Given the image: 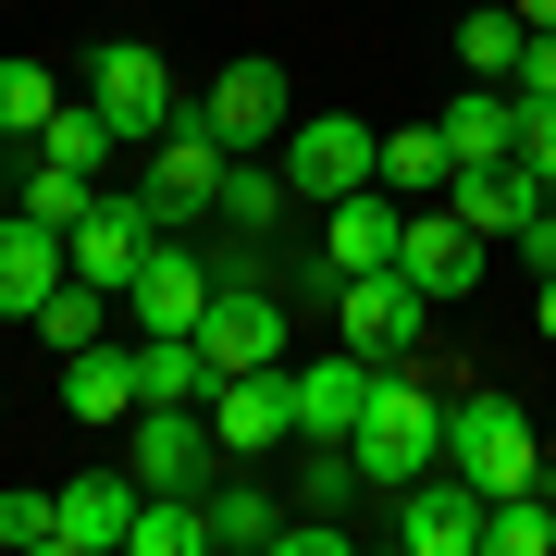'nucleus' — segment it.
<instances>
[{
  "label": "nucleus",
  "mask_w": 556,
  "mask_h": 556,
  "mask_svg": "<svg viewBox=\"0 0 556 556\" xmlns=\"http://www.w3.org/2000/svg\"><path fill=\"white\" fill-rule=\"evenodd\" d=\"M0 544L50 556V544H62V495H38V482H13V495H0Z\"/></svg>",
  "instance_id": "33"
},
{
  "label": "nucleus",
  "mask_w": 556,
  "mask_h": 556,
  "mask_svg": "<svg viewBox=\"0 0 556 556\" xmlns=\"http://www.w3.org/2000/svg\"><path fill=\"white\" fill-rule=\"evenodd\" d=\"M445 149L457 161H519V87H457V112H445Z\"/></svg>",
  "instance_id": "23"
},
{
  "label": "nucleus",
  "mask_w": 556,
  "mask_h": 556,
  "mask_svg": "<svg viewBox=\"0 0 556 556\" xmlns=\"http://www.w3.org/2000/svg\"><path fill=\"white\" fill-rule=\"evenodd\" d=\"M544 199H556V186L532 174V161H457V174H445V211L470 223V236H519Z\"/></svg>",
  "instance_id": "15"
},
{
  "label": "nucleus",
  "mask_w": 556,
  "mask_h": 556,
  "mask_svg": "<svg viewBox=\"0 0 556 556\" xmlns=\"http://www.w3.org/2000/svg\"><path fill=\"white\" fill-rule=\"evenodd\" d=\"M87 100L112 112V137H124V149H149L161 124H186V100H174V62H161L149 38H112L100 62H87Z\"/></svg>",
  "instance_id": "5"
},
{
  "label": "nucleus",
  "mask_w": 556,
  "mask_h": 556,
  "mask_svg": "<svg viewBox=\"0 0 556 556\" xmlns=\"http://www.w3.org/2000/svg\"><path fill=\"white\" fill-rule=\"evenodd\" d=\"M371 383H383V358H358V346L309 358V371H298V445H346L358 408H371Z\"/></svg>",
  "instance_id": "16"
},
{
  "label": "nucleus",
  "mask_w": 556,
  "mask_h": 556,
  "mask_svg": "<svg viewBox=\"0 0 556 556\" xmlns=\"http://www.w3.org/2000/svg\"><path fill=\"white\" fill-rule=\"evenodd\" d=\"M482 544H495V556H556V507H544V482H519V495L482 507Z\"/></svg>",
  "instance_id": "28"
},
{
  "label": "nucleus",
  "mask_w": 556,
  "mask_h": 556,
  "mask_svg": "<svg viewBox=\"0 0 556 556\" xmlns=\"http://www.w3.org/2000/svg\"><path fill=\"white\" fill-rule=\"evenodd\" d=\"M199 124L248 161V149H273L298 112H285V75H273V62H223V75H211V100H199Z\"/></svg>",
  "instance_id": "13"
},
{
  "label": "nucleus",
  "mask_w": 556,
  "mask_h": 556,
  "mask_svg": "<svg viewBox=\"0 0 556 556\" xmlns=\"http://www.w3.org/2000/svg\"><path fill=\"white\" fill-rule=\"evenodd\" d=\"M358 495H396V482L420 470H445V371H433V334H420L408 358H383V383H371V408H358Z\"/></svg>",
  "instance_id": "1"
},
{
  "label": "nucleus",
  "mask_w": 556,
  "mask_h": 556,
  "mask_svg": "<svg viewBox=\"0 0 556 556\" xmlns=\"http://www.w3.org/2000/svg\"><path fill=\"white\" fill-rule=\"evenodd\" d=\"M223 358L199 334H137V408H211Z\"/></svg>",
  "instance_id": "20"
},
{
  "label": "nucleus",
  "mask_w": 556,
  "mask_h": 556,
  "mask_svg": "<svg viewBox=\"0 0 556 556\" xmlns=\"http://www.w3.org/2000/svg\"><path fill=\"white\" fill-rule=\"evenodd\" d=\"M199 346L223 358V371H260V358H285V298H273V273H260V285H211Z\"/></svg>",
  "instance_id": "14"
},
{
  "label": "nucleus",
  "mask_w": 556,
  "mask_h": 556,
  "mask_svg": "<svg viewBox=\"0 0 556 556\" xmlns=\"http://www.w3.org/2000/svg\"><path fill=\"white\" fill-rule=\"evenodd\" d=\"M519 161L556 186V100H519Z\"/></svg>",
  "instance_id": "36"
},
{
  "label": "nucleus",
  "mask_w": 556,
  "mask_h": 556,
  "mask_svg": "<svg viewBox=\"0 0 556 556\" xmlns=\"http://www.w3.org/2000/svg\"><path fill=\"white\" fill-rule=\"evenodd\" d=\"M62 408H75V420H137V346H75V358H62Z\"/></svg>",
  "instance_id": "22"
},
{
  "label": "nucleus",
  "mask_w": 556,
  "mask_h": 556,
  "mask_svg": "<svg viewBox=\"0 0 556 556\" xmlns=\"http://www.w3.org/2000/svg\"><path fill=\"white\" fill-rule=\"evenodd\" d=\"M112 309H124L112 285H87V273H62L50 298H38V334H50L62 358H75V346H100V334H112Z\"/></svg>",
  "instance_id": "25"
},
{
  "label": "nucleus",
  "mask_w": 556,
  "mask_h": 556,
  "mask_svg": "<svg viewBox=\"0 0 556 556\" xmlns=\"http://www.w3.org/2000/svg\"><path fill=\"white\" fill-rule=\"evenodd\" d=\"M211 408H137V420H124V470H137L149 482V495H199V482H211Z\"/></svg>",
  "instance_id": "10"
},
{
  "label": "nucleus",
  "mask_w": 556,
  "mask_h": 556,
  "mask_svg": "<svg viewBox=\"0 0 556 556\" xmlns=\"http://www.w3.org/2000/svg\"><path fill=\"white\" fill-rule=\"evenodd\" d=\"M62 112V87H50V62H0V137H25L38 149V124Z\"/></svg>",
  "instance_id": "30"
},
{
  "label": "nucleus",
  "mask_w": 556,
  "mask_h": 556,
  "mask_svg": "<svg viewBox=\"0 0 556 556\" xmlns=\"http://www.w3.org/2000/svg\"><path fill=\"white\" fill-rule=\"evenodd\" d=\"M507 87H519V100H556V25L519 38V75H507Z\"/></svg>",
  "instance_id": "35"
},
{
  "label": "nucleus",
  "mask_w": 556,
  "mask_h": 556,
  "mask_svg": "<svg viewBox=\"0 0 556 556\" xmlns=\"http://www.w3.org/2000/svg\"><path fill=\"white\" fill-rule=\"evenodd\" d=\"M396 236H408V199H396V186H346V199L321 211L334 273H383V260H396Z\"/></svg>",
  "instance_id": "18"
},
{
  "label": "nucleus",
  "mask_w": 556,
  "mask_h": 556,
  "mask_svg": "<svg viewBox=\"0 0 556 556\" xmlns=\"http://www.w3.org/2000/svg\"><path fill=\"white\" fill-rule=\"evenodd\" d=\"M199 309H211V260L161 236L137 260V285H124V321H137V334H199Z\"/></svg>",
  "instance_id": "12"
},
{
  "label": "nucleus",
  "mask_w": 556,
  "mask_h": 556,
  "mask_svg": "<svg viewBox=\"0 0 556 556\" xmlns=\"http://www.w3.org/2000/svg\"><path fill=\"white\" fill-rule=\"evenodd\" d=\"M62 273H75V260H62V223H38V211L0 223V321H38V298Z\"/></svg>",
  "instance_id": "19"
},
{
  "label": "nucleus",
  "mask_w": 556,
  "mask_h": 556,
  "mask_svg": "<svg viewBox=\"0 0 556 556\" xmlns=\"http://www.w3.org/2000/svg\"><path fill=\"white\" fill-rule=\"evenodd\" d=\"M223 161H236V149H223L211 124L186 112V124H161V137H149V186H137V199H149L161 223H211V199H223Z\"/></svg>",
  "instance_id": "6"
},
{
  "label": "nucleus",
  "mask_w": 556,
  "mask_h": 556,
  "mask_svg": "<svg viewBox=\"0 0 556 556\" xmlns=\"http://www.w3.org/2000/svg\"><path fill=\"white\" fill-rule=\"evenodd\" d=\"M273 532H285V507L260 482H223L211 495V556H273Z\"/></svg>",
  "instance_id": "27"
},
{
  "label": "nucleus",
  "mask_w": 556,
  "mask_h": 556,
  "mask_svg": "<svg viewBox=\"0 0 556 556\" xmlns=\"http://www.w3.org/2000/svg\"><path fill=\"white\" fill-rule=\"evenodd\" d=\"M507 13H519V25H556V0H507Z\"/></svg>",
  "instance_id": "39"
},
{
  "label": "nucleus",
  "mask_w": 556,
  "mask_h": 556,
  "mask_svg": "<svg viewBox=\"0 0 556 556\" xmlns=\"http://www.w3.org/2000/svg\"><path fill=\"white\" fill-rule=\"evenodd\" d=\"M445 174H457L445 124H396V137H383V161H371V186H396V199H433Z\"/></svg>",
  "instance_id": "24"
},
{
  "label": "nucleus",
  "mask_w": 556,
  "mask_h": 556,
  "mask_svg": "<svg viewBox=\"0 0 556 556\" xmlns=\"http://www.w3.org/2000/svg\"><path fill=\"white\" fill-rule=\"evenodd\" d=\"M507 248H519V260H532V273H556V199H544L532 223H519V236H507Z\"/></svg>",
  "instance_id": "38"
},
{
  "label": "nucleus",
  "mask_w": 556,
  "mask_h": 556,
  "mask_svg": "<svg viewBox=\"0 0 556 556\" xmlns=\"http://www.w3.org/2000/svg\"><path fill=\"white\" fill-rule=\"evenodd\" d=\"M112 149H124V137H112V112H100V100H75V112H50V124H38V161H75V174H100Z\"/></svg>",
  "instance_id": "29"
},
{
  "label": "nucleus",
  "mask_w": 556,
  "mask_h": 556,
  "mask_svg": "<svg viewBox=\"0 0 556 556\" xmlns=\"http://www.w3.org/2000/svg\"><path fill=\"white\" fill-rule=\"evenodd\" d=\"M519 38H532V25H519L507 0H495V13H470V25H457V50H470V75H495V87L519 75Z\"/></svg>",
  "instance_id": "32"
},
{
  "label": "nucleus",
  "mask_w": 556,
  "mask_h": 556,
  "mask_svg": "<svg viewBox=\"0 0 556 556\" xmlns=\"http://www.w3.org/2000/svg\"><path fill=\"white\" fill-rule=\"evenodd\" d=\"M371 161H383V124H358V112L285 124V186H298V211H334L346 186H371Z\"/></svg>",
  "instance_id": "3"
},
{
  "label": "nucleus",
  "mask_w": 556,
  "mask_h": 556,
  "mask_svg": "<svg viewBox=\"0 0 556 556\" xmlns=\"http://www.w3.org/2000/svg\"><path fill=\"white\" fill-rule=\"evenodd\" d=\"M346 495H358V457L346 445H309L298 457V507H346Z\"/></svg>",
  "instance_id": "34"
},
{
  "label": "nucleus",
  "mask_w": 556,
  "mask_h": 556,
  "mask_svg": "<svg viewBox=\"0 0 556 556\" xmlns=\"http://www.w3.org/2000/svg\"><path fill=\"white\" fill-rule=\"evenodd\" d=\"M137 495H149L137 470H87V482H62V544H50V556H124Z\"/></svg>",
  "instance_id": "17"
},
{
  "label": "nucleus",
  "mask_w": 556,
  "mask_h": 556,
  "mask_svg": "<svg viewBox=\"0 0 556 556\" xmlns=\"http://www.w3.org/2000/svg\"><path fill=\"white\" fill-rule=\"evenodd\" d=\"M149 248H161V211L137 199V186H100V199H87V223L62 236V260H75L87 285H112V298L137 285V260H149Z\"/></svg>",
  "instance_id": "8"
},
{
  "label": "nucleus",
  "mask_w": 556,
  "mask_h": 556,
  "mask_svg": "<svg viewBox=\"0 0 556 556\" xmlns=\"http://www.w3.org/2000/svg\"><path fill=\"white\" fill-rule=\"evenodd\" d=\"M445 470H470L482 495H519V482H544V433H532V408L495 396V383L445 396Z\"/></svg>",
  "instance_id": "2"
},
{
  "label": "nucleus",
  "mask_w": 556,
  "mask_h": 556,
  "mask_svg": "<svg viewBox=\"0 0 556 556\" xmlns=\"http://www.w3.org/2000/svg\"><path fill=\"white\" fill-rule=\"evenodd\" d=\"M273 556H346V532H334V519H285Z\"/></svg>",
  "instance_id": "37"
},
{
  "label": "nucleus",
  "mask_w": 556,
  "mask_h": 556,
  "mask_svg": "<svg viewBox=\"0 0 556 556\" xmlns=\"http://www.w3.org/2000/svg\"><path fill=\"white\" fill-rule=\"evenodd\" d=\"M87 199H100V174H75V161H38V174H25V211L62 223V236L87 223Z\"/></svg>",
  "instance_id": "31"
},
{
  "label": "nucleus",
  "mask_w": 556,
  "mask_h": 556,
  "mask_svg": "<svg viewBox=\"0 0 556 556\" xmlns=\"http://www.w3.org/2000/svg\"><path fill=\"white\" fill-rule=\"evenodd\" d=\"M544 334H556V273H544Z\"/></svg>",
  "instance_id": "40"
},
{
  "label": "nucleus",
  "mask_w": 556,
  "mask_h": 556,
  "mask_svg": "<svg viewBox=\"0 0 556 556\" xmlns=\"http://www.w3.org/2000/svg\"><path fill=\"white\" fill-rule=\"evenodd\" d=\"M124 556H211V507H199V495H137Z\"/></svg>",
  "instance_id": "26"
},
{
  "label": "nucleus",
  "mask_w": 556,
  "mask_h": 556,
  "mask_svg": "<svg viewBox=\"0 0 556 556\" xmlns=\"http://www.w3.org/2000/svg\"><path fill=\"white\" fill-rule=\"evenodd\" d=\"M482 482L470 470H420V482H396V544L408 556H482Z\"/></svg>",
  "instance_id": "9"
},
{
  "label": "nucleus",
  "mask_w": 556,
  "mask_h": 556,
  "mask_svg": "<svg viewBox=\"0 0 556 556\" xmlns=\"http://www.w3.org/2000/svg\"><path fill=\"white\" fill-rule=\"evenodd\" d=\"M211 445L223 457H285V445H298V371H285V358L223 371L211 383Z\"/></svg>",
  "instance_id": "4"
},
{
  "label": "nucleus",
  "mask_w": 556,
  "mask_h": 556,
  "mask_svg": "<svg viewBox=\"0 0 556 556\" xmlns=\"http://www.w3.org/2000/svg\"><path fill=\"white\" fill-rule=\"evenodd\" d=\"M285 211H298L285 161H223V199H211V223H223V236H260V248H273V236H298Z\"/></svg>",
  "instance_id": "21"
},
{
  "label": "nucleus",
  "mask_w": 556,
  "mask_h": 556,
  "mask_svg": "<svg viewBox=\"0 0 556 556\" xmlns=\"http://www.w3.org/2000/svg\"><path fill=\"white\" fill-rule=\"evenodd\" d=\"M482 248H495V236H470L457 211H408V236H396V273H408L433 309H470V285H482Z\"/></svg>",
  "instance_id": "11"
},
{
  "label": "nucleus",
  "mask_w": 556,
  "mask_h": 556,
  "mask_svg": "<svg viewBox=\"0 0 556 556\" xmlns=\"http://www.w3.org/2000/svg\"><path fill=\"white\" fill-rule=\"evenodd\" d=\"M334 334L358 346V358H408L420 334H433V298L383 260V273H346V298H334Z\"/></svg>",
  "instance_id": "7"
}]
</instances>
